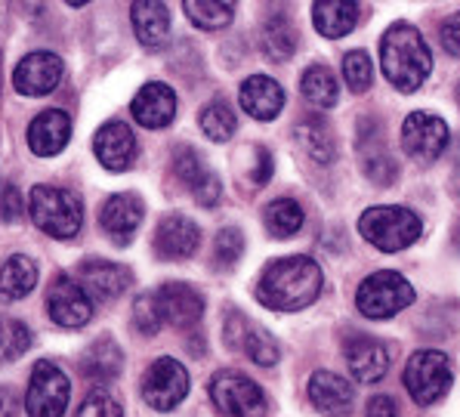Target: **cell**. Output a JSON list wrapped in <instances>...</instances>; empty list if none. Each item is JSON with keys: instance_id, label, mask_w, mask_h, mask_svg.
<instances>
[{"instance_id": "6da1fadb", "label": "cell", "mask_w": 460, "mask_h": 417, "mask_svg": "<svg viewBox=\"0 0 460 417\" xmlns=\"http://www.w3.org/2000/svg\"><path fill=\"white\" fill-rule=\"evenodd\" d=\"M322 270L313 257H281L266 266L257 281V300L279 313H296L322 294Z\"/></svg>"}, {"instance_id": "7a4b0ae2", "label": "cell", "mask_w": 460, "mask_h": 417, "mask_svg": "<svg viewBox=\"0 0 460 417\" xmlns=\"http://www.w3.org/2000/svg\"><path fill=\"white\" fill-rule=\"evenodd\" d=\"M380 68L384 77L402 93H414L433 72V53H429L423 34L408 22H395L380 38Z\"/></svg>"}, {"instance_id": "3957f363", "label": "cell", "mask_w": 460, "mask_h": 417, "mask_svg": "<svg viewBox=\"0 0 460 417\" xmlns=\"http://www.w3.org/2000/svg\"><path fill=\"white\" fill-rule=\"evenodd\" d=\"M358 232L367 244H374L384 253H399L411 247L423 232V220L408 208H395V204H384V208H367L358 220Z\"/></svg>"}, {"instance_id": "277c9868", "label": "cell", "mask_w": 460, "mask_h": 417, "mask_svg": "<svg viewBox=\"0 0 460 417\" xmlns=\"http://www.w3.org/2000/svg\"><path fill=\"white\" fill-rule=\"evenodd\" d=\"M28 210L34 226L53 238H75L84 223V204L77 195L56 186H34L28 195Z\"/></svg>"}, {"instance_id": "5b68a950", "label": "cell", "mask_w": 460, "mask_h": 417, "mask_svg": "<svg viewBox=\"0 0 460 417\" xmlns=\"http://www.w3.org/2000/svg\"><path fill=\"white\" fill-rule=\"evenodd\" d=\"M411 303H414L411 281L393 270H380L367 275L356 291V306L365 319H393V315H399Z\"/></svg>"}, {"instance_id": "8992f818", "label": "cell", "mask_w": 460, "mask_h": 417, "mask_svg": "<svg viewBox=\"0 0 460 417\" xmlns=\"http://www.w3.org/2000/svg\"><path fill=\"white\" fill-rule=\"evenodd\" d=\"M405 390L417 405H433L455 384V365L438 350H417L405 365Z\"/></svg>"}, {"instance_id": "52a82bcc", "label": "cell", "mask_w": 460, "mask_h": 417, "mask_svg": "<svg viewBox=\"0 0 460 417\" xmlns=\"http://www.w3.org/2000/svg\"><path fill=\"white\" fill-rule=\"evenodd\" d=\"M210 399L223 417H263L266 393L260 384L238 371H219L210 380Z\"/></svg>"}, {"instance_id": "ba28073f", "label": "cell", "mask_w": 460, "mask_h": 417, "mask_svg": "<svg viewBox=\"0 0 460 417\" xmlns=\"http://www.w3.org/2000/svg\"><path fill=\"white\" fill-rule=\"evenodd\" d=\"M72 399V380L53 362H38L25 393L28 417H62Z\"/></svg>"}, {"instance_id": "9c48e42d", "label": "cell", "mask_w": 460, "mask_h": 417, "mask_svg": "<svg viewBox=\"0 0 460 417\" xmlns=\"http://www.w3.org/2000/svg\"><path fill=\"white\" fill-rule=\"evenodd\" d=\"M448 124L438 115H429V111H414L402 124V148L417 164H433V161L442 158V152L448 148Z\"/></svg>"}, {"instance_id": "30bf717a", "label": "cell", "mask_w": 460, "mask_h": 417, "mask_svg": "<svg viewBox=\"0 0 460 417\" xmlns=\"http://www.w3.org/2000/svg\"><path fill=\"white\" fill-rule=\"evenodd\" d=\"M189 393V371L176 359H158L146 371L143 399L155 412H173Z\"/></svg>"}, {"instance_id": "8fae6325", "label": "cell", "mask_w": 460, "mask_h": 417, "mask_svg": "<svg viewBox=\"0 0 460 417\" xmlns=\"http://www.w3.org/2000/svg\"><path fill=\"white\" fill-rule=\"evenodd\" d=\"M226 346H232V350H242L251 362L269 365L279 362L281 350H279V341H275L269 331H263L260 324H253L251 319H244L242 313H229V319H226Z\"/></svg>"}, {"instance_id": "7c38bea8", "label": "cell", "mask_w": 460, "mask_h": 417, "mask_svg": "<svg viewBox=\"0 0 460 417\" xmlns=\"http://www.w3.org/2000/svg\"><path fill=\"white\" fill-rule=\"evenodd\" d=\"M173 173H176V180H180L182 186H186L189 192L195 195V201L204 204V208H214V204L219 201V195H223L219 176L210 171L208 161H204L201 155L195 152V148H189V146L176 148Z\"/></svg>"}, {"instance_id": "4fadbf2b", "label": "cell", "mask_w": 460, "mask_h": 417, "mask_svg": "<svg viewBox=\"0 0 460 417\" xmlns=\"http://www.w3.org/2000/svg\"><path fill=\"white\" fill-rule=\"evenodd\" d=\"M47 309H49V319L59 324V328H72V331L84 328V324L93 319V300L68 275L53 281L47 297Z\"/></svg>"}, {"instance_id": "5bb4252c", "label": "cell", "mask_w": 460, "mask_h": 417, "mask_svg": "<svg viewBox=\"0 0 460 417\" xmlns=\"http://www.w3.org/2000/svg\"><path fill=\"white\" fill-rule=\"evenodd\" d=\"M155 303L164 324H176V328H189L204 315V297L186 281H167L155 291Z\"/></svg>"}, {"instance_id": "9a60e30c", "label": "cell", "mask_w": 460, "mask_h": 417, "mask_svg": "<svg viewBox=\"0 0 460 417\" xmlns=\"http://www.w3.org/2000/svg\"><path fill=\"white\" fill-rule=\"evenodd\" d=\"M62 59L56 53L38 49V53H28L22 62L16 66L13 75V87L22 96H44L49 90H56V84L62 81Z\"/></svg>"}, {"instance_id": "2e32d148", "label": "cell", "mask_w": 460, "mask_h": 417, "mask_svg": "<svg viewBox=\"0 0 460 417\" xmlns=\"http://www.w3.org/2000/svg\"><path fill=\"white\" fill-rule=\"evenodd\" d=\"M75 281L90 300H115L130 288V270L109 263V260H87L81 263Z\"/></svg>"}, {"instance_id": "e0dca14e", "label": "cell", "mask_w": 460, "mask_h": 417, "mask_svg": "<svg viewBox=\"0 0 460 417\" xmlns=\"http://www.w3.org/2000/svg\"><path fill=\"white\" fill-rule=\"evenodd\" d=\"M201 244V229L182 214H167L155 232V251L164 260H189Z\"/></svg>"}, {"instance_id": "ac0fdd59", "label": "cell", "mask_w": 460, "mask_h": 417, "mask_svg": "<svg viewBox=\"0 0 460 417\" xmlns=\"http://www.w3.org/2000/svg\"><path fill=\"white\" fill-rule=\"evenodd\" d=\"M346 368L358 384H377L389 371V350L377 337H352L346 341Z\"/></svg>"}, {"instance_id": "d6986e66", "label": "cell", "mask_w": 460, "mask_h": 417, "mask_svg": "<svg viewBox=\"0 0 460 417\" xmlns=\"http://www.w3.org/2000/svg\"><path fill=\"white\" fill-rule=\"evenodd\" d=\"M93 152L105 171H127L137 161V137L124 121H109L99 127Z\"/></svg>"}, {"instance_id": "ffe728a7", "label": "cell", "mask_w": 460, "mask_h": 417, "mask_svg": "<svg viewBox=\"0 0 460 417\" xmlns=\"http://www.w3.org/2000/svg\"><path fill=\"white\" fill-rule=\"evenodd\" d=\"M238 99H242V109L257 121H272V118L281 115L285 109V90L275 77L269 75H251L238 90Z\"/></svg>"}, {"instance_id": "44dd1931", "label": "cell", "mask_w": 460, "mask_h": 417, "mask_svg": "<svg viewBox=\"0 0 460 417\" xmlns=\"http://www.w3.org/2000/svg\"><path fill=\"white\" fill-rule=\"evenodd\" d=\"M143 217H146V208H143V201H139V195H133V192L111 195L102 208V229L109 232V238L115 244H127L139 232Z\"/></svg>"}, {"instance_id": "7402d4cb", "label": "cell", "mask_w": 460, "mask_h": 417, "mask_svg": "<svg viewBox=\"0 0 460 417\" xmlns=\"http://www.w3.org/2000/svg\"><path fill=\"white\" fill-rule=\"evenodd\" d=\"M309 399L322 414L328 417H343L349 414L352 402H356V390L343 374L334 371H315L309 377Z\"/></svg>"}, {"instance_id": "603a6c76", "label": "cell", "mask_w": 460, "mask_h": 417, "mask_svg": "<svg viewBox=\"0 0 460 417\" xmlns=\"http://www.w3.org/2000/svg\"><path fill=\"white\" fill-rule=\"evenodd\" d=\"M68 139H72V121H68V115L59 109L40 111L31 121V127H28V146H31V152L40 155V158L59 155L62 148L68 146Z\"/></svg>"}, {"instance_id": "cb8c5ba5", "label": "cell", "mask_w": 460, "mask_h": 417, "mask_svg": "<svg viewBox=\"0 0 460 417\" xmlns=\"http://www.w3.org/2000/svg\"><path fill=\"white\" fill-rule=\"evenodd\" d=\"M130 109H133V118H137L143 127H148V130H161V127H167L176 115V93L167 87V84L152 81L133 96Z\"/></svg>"}, {"instance_id": "d4e9b609", "label": "cell", "mask_w": 460, "mask_h": 417, "mask_svg": "<svg viewBox=\"0 0 460 417\" xmlns=\"http://www.w3.org/2000/svg\"><path fill=\"white\" fill-rule=\"evenodd\" d=\"M296 143L303 146V152L318 164H331L337 158V137L331 130V124L318 115H306L296 124Z\"/></svg>"}, {"instance_id": "484cf974", "label": "cell", "mask_w": 460, "mask_h": 417, "mask_svg": "<svg viewBox=\"0 0 460 417\" xmlns=\"http://www.w3.org/2000/svg\"><path fill=\"white\" fill-rule=\"evenodd\" d=\"M358 152H362V167H365V173L371 176V182H377V186H389V182L395 180V161L389 158V152L384 146V133H380L377 127H367V130H362Z\"/></svg>"}, {"instance_id": "4316f807", "label": "cell", "mask_w": 460, "mask_h": 417, "mask_svg": "<svg viewBox=\"0 0 460 417\" xmlns=\"http://www.w3.org/2000/svg\"><path fill=\"white\" fill-rule=\"evenodd\" d=\"M38 285V266H34L31 257H10L4 266H0V300L4 303H16L34 291Z\"/></svg>"}, {"instance_id": "83f0119b", "label": "cell", "mask_w": 460, "mask_h": 417, "mask_svg": "<svg viewBox=\"0 0 460 417\" xmlns=\"http://www.w3.org/2000/svg\"><path fill=\"white\" fill-rule=\"evenodd\" d=\"M133 28H137L139 44L164 47L170 38V10L164 4H133L130 10Z\"/></svg>"}, {"instance_id": "f1b7e54d", "label": "cell", "mask_w": 460, "mask_h": 417, "mask_svg": "<svg viewBox=\"0 0 460 417\" xmlns=\"http://www.w3.org/2000/svg\"><path fill=\"white\" fill-rule=\"evenodd\" d=\"M313 22L318 34L324 38H346L358 22V4H340V0H328V4L313 6Z\"/></svg>"}, {"instance_id": "f546056e", "label": "cell", "mask_w": 460, "mask_h": 417, "mask_svg": "<svg viewBox=\"0 0 460 417\" xmlns=\"http://www.w3.org/2000/svg\"><path fill=\"white\" fill-rule=\"evenodd\" d=\"M121 365H124V356L118 350V343L111 337H99V341L84 352L81 359V371L93 380H111L121 374Z\"/></svg>"}, {"instance_id": "4dcf8cb0", "label": "cell", "mask_w": 460, "mask_h": 417, "mask_svg": "<svg viewBox=\"0 0 460 417\" xmlns=\"http://www.w3.org/2000/svg\"><path fill=\"white\" fill-rule=\"evenodd\" d=\"M300 90L315 109H334L340 96V84L328 66H309L300 77Z\"/></svg>"}, {"instance_id": "1f68e13d", "label": "cell", "mask_w": 460, "mask_h": 417, "mask_svg": "<svg viewBox=\"0 0 460 417\" xmlns=\"http://www.w3.org/2000/svg\"><path fill=\"white\" fill-rule=\"evenodd\" d=\"M263 53L269 56L272 62H285L294 56L296 49V31L291 25V19L285 16V13H275V16L266 19L263 25Z\"/></svg>"}, {"instance_id": "d6a6232c", "label": "cell", "mask_w": 460, "mask_h": 417, "mask_svg": "<svg viewBox=\"0 0 460 417\" xmlns=\"http://www.w3.org/2000/svg\"><path fill=\"white\" fill-rule=\"evenodd\" d=\"M303 220H306V214L294 198H275L263 214L266 232L272 238H294L303 229Z\"/></svg>"}, {"instance_id": "836d02e7", "label": "cell", "mask_w": 460, "mask_h": 417, "mask_svg": "<svg viewBox=\"0 0 460 417\" xmlns=\"http://www.w3.org/2000/svg\"><path fill=\"white\" fill-rule=\"evenodd\" d=\"M186 16L204 31H219L235 19V6L223 4V0H192L186 4Z\"/></svg>"}, {"instance_id": "e575fe53", "label": "cell", "mask_w": 460, "mask_h": 417, "mask_svg": "<svg viewBox=\"0 0 460 417\" xmlns=\"http://www.w3.org/2000/svg\"><path fill=\"white\" fill-rule=\"evenodd\" d=\"M201 130H204V137L214 139V143H226V139H232L238 130L235 111L226 102H210L208 109L201 111Z\"/></svg>"}, {"instance_id": "d590c367", "label": "cell", "mask_w": 460, "mask_h": 417, "mask_svg": "<svg viewBox=\"0 0 460 417\" xmlns=\"http://www.w3.org/2000/svg\"><path fill=\"white\" fill-rule=\"evenodd\" d=\"M31 346V331L19 319H0V362H16Z\"/></svg>"}, {"instance_id": "8d00e7d4", "label": "cell", "mask_w": 460, "mask_h": 417, "mask_svg": "<svg viewBox=\"0 0 460 417\" xmlns=\"http://www.w3.org/2000/svg\"><path fill=\"white\" fill-rule=\"evenodd\" d=\"M343 77H346V87L352 93H365L374 81V66H371V56L365 49H349L343 56Z\"/></svg>"}, {"instance_id": "74e56055", "label": "cell", "mask_w": 460, "mask_h": 417, "mask_svg": "<svg viewBox=\"0 0 460 417\" xmlns=\"http://www.w3.org/2000/svg\"><path fill=\"white\" fill-rule=\"evenodd\" d=\"M242 253H244V235H242V229H238V226H226V229L217 235V242H214L217 263L223 266V270H229V266H235L238 260H242Z\"/></svg>"}, {"instance_id": "f35d334b", "label": "cell", "mask_w": 460, "mask_h": 417, "mask_svg": "<svg viewBox=\"0 0 460 417\" xmlns=\"http://www.w3.org/2000/svg\"><path fill=\"white\" fill-rule=\"evenodd\" d=\"M121 402L115 399L105 386H96V390L87 393V399L81 402L75 417H121Z\"/></svg>"}, {"instance_id": "ab89813d", "label": "cell", "mask_w": 460, "mask_h": 417, "mask_svg": "<svg viewBox=\"0 0 460 417\" xmlns=\"http://www.w3.org/2000/svg\"><path fill=\"white\" fill-rule=\"evenodd\" d=\"M133 324H137L143 334H158V331L164 328L161 313H158V303H155V294L137 297V303H133Z\"/></svg>"}, {"instance_id": "60d3db41", "label": "cell", "mask_w": 460, "mask_h": 417, "mask_svg": "<svg viewBox=\"0 0 460 417\" xmlns=\"http://www.w3.org/2000/svg\"><path fill=\"white\" fill-rule=\"evenodd\" d=\"M25 210V201H22V192L13 186L4 189V195H0V220L4 223H16L19 217H22Z\"/></svg>"}, {"instance_id": "b9f144b4", "label": "cell", "mask_w": 460, "mask_h": 417, "mask_svg": "<svg viewBox=\"0 0 460 417\" xmlns=\"http://www.w3.org/2000/svg\"><path fill=\"white\" fill-rule=\"evenodd\" d=\"M251 155H253V167L247 171V176H251L253 186H263V182H269V176H272V155L263 146L251 148Z\"/></svg>"}, {"instance_id": "7bdbcfd3", "label": "cell", "mask_w": 460, "mask_h": 417, "mask_svg": "<svg viewBox=\"0 0 460 417\" xmlns=\"http://www.w3.org/2000/svg\"><path fill=\"white\" fill-rule=\"evenodd\" d=\"M438 38H442L445 53H451V56H457V59H460V13L445 19L442 28H438Z\"/></svg>"}, {"instance_id": "ee69618b", "label": "cell", "mask_w": 460, "mask_h": 417, "mask_svg": "<svg viewBox=\"0 0 460 417\" xmlns=\"http://www.w3.org/2000/svg\"><path fill=\"white\" fill-rule=\"evenodd\" d=\"M365 417H399V414H395V405H393L389 395H374V399L367 402Z\"/></svg>"}, {"instance_id": "f6af8a7d", "label": "cell", "mask_w": 460, "mask_h": 417, "mask_svg": "<svg viewBox=\"0 0 460 417\" xmlns=\"http://www.w3.org/2000/svg\"><path fill=\"white\" fill-rule=\"evenodd\" d=\"M19 414V393L10 386H0V417H16Z\"/></svg>"}, {"instance_id": "bcb514c9", "label": "cell", "mask_w": 460, "mask_h": 417, "mask_svg": "<svg viewBox=\"0 0 460 417\" xmlns=\"http://www.w3.org/2000/svg\"><path fill=\"white\" fill-rule=\"evenodd\" d=\"M457 242H460V229H457Z\"/></svg>"}]
</instances>
